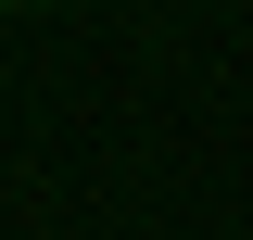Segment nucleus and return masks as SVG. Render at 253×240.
I'll list each match as a JSON object with an SVG mask.
<instances>
[{
	"mask_svg": "<svg viewBox=\"0 0 253 240\" xmlns=\"http://www.w3.org/2000/svg\"><path fill=\"white\" fill-rule=\"evenodd\" d=\"M0 13H38V0H0Z\"/></svg>",
	"mask_w": 253,
	"mask_h": 240,
	"instance_id": "f257e3e1",
	"label": "nucleus"
}]
</instances>
